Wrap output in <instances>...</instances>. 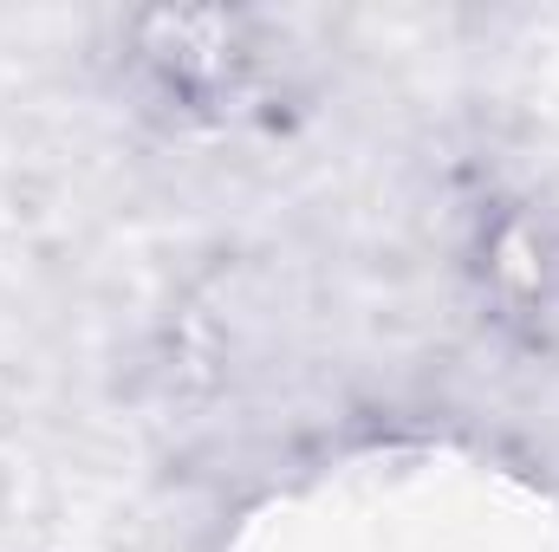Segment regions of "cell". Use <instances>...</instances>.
Listing matches in <instances>:
<instances>
[{"label":"cell","mask_w":559,"mask_h":552,"mask_svg":"<svg viewBox=\"0 0 559 552\" xmlns=\"http://www.w3.org/2000/svg\"><path fill=\"white\" fill-rule=\"evenodd\" d=\"M118 72L143 111L202 137L261 131L293 98L280 33L254 7H138L118 20Z\"/></svg>","instance_id":"6da1fadb"},{"label":"cell","mask_w":559,"mask_h":552,"mask_svg":"<svg viewBox=\"0 0 559 552\" xmlns=\"http://www.w3.org/2000/svg\"><path fill=\"white\" fill-rule=\"evenodd\" d=\"M462 279L508 351L547 358L559 345V208L527 189H495L468 215Z\"/></svg>","instance_id":"7a4b0ae2"}]
</instances>
